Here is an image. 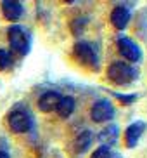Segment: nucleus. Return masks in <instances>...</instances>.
Returning <instances> with one entry per match:
<instances>
[{
  "instance_id": "nucleus-1",
  "label": "nucleus",
  "mask_w": 147,
  "mask_h": 158,
  "mask_svg": "<svg viewBox=\"0 0 147 158\" xmlns=\"http://www.w3.org/2000/svg\"><path fill=\"white\" fill-rule=\"evenodd\" d=\"M107 77L118 85H126L135 78V70L121 61H114L107 70Z\"/></svg>"
},
{
  "instance_id": "nucleus-2",
  "label": "nucleus",
  "mask_w": 147,
  "mask_h": 158,
  "mask_svg": "<svg viewBox=\"0 0 147 158\" xmlns=\"http://www.w3.org/2000/svg\"><path fill=\"white\" fill-rule=\"evenodd\" d=\"M7 35H9V44L14 51H18L19 54H28V37L21 26L12 24L7 30Z\"/></svg>"
},
{
  "instance_id": "nucleus-3",
  "label": "nucleus",
  "mask_w": 147,
  "mask_h": 158,
  "mask_svg": "<svg viewBox=\"0 0 147 158\" xmlns=\"http://www.w3.org/2000/svg\"><path fill=\"white\" fill-rule=\"evenodd\" d=\"M116 45H118V51H120L121 56H123L125 59L132 61V63H137V61H140V57H142L140 47H138L135 42H132L130 38L120 37L118 40H116Z\"/></svg>"
},
{
  "instance_id": "nucleus-4",
  "label": "nucleus",
  "mask_w": 147,
  "mask_h": 158,
  "mask_svg": "<svg viewBox=\"0 0 147 158\" xmlns=\"http://www.w3.org/2000/svg\"><path fill=\"white\" fill-rule=\"evenodd\" d=\"M90 116L93 122H109L114 116V108L107 99H101V101L93 102L92 110H90Z\"/></svg>"
},
{
  "instance_id": "nucleus-5",
  "label": "nucleus",
  "mask_w": 147,
  "mask_h": 158,
  "mask_svg": "<svg viewBox=\"0 0 147 158\" xmlns=\"http://www.w3.org/2000/svg\"><path fill=\"white\" fill-rule=\"evenodd\" d=\"M33 125L31 116L23 110H16L9 115V127L14 132H28Z\"/></svg>"
},
{
  "instance_id": "nucleus-6",
  "label": "nucleus",
  "mask_w": 147,
  "mask_h": 158,
  "mask_svg": "<svg viewBox=\"0 0 147 158\" xmlns=\"http://www.w3.org/2000/svg\"><path fill=\"white\" fill-rule=\"evenodd\" d=\"M74 56L88 66H97V63H99L95 49L88 42H76L74 44Z\"/></svg>"
},
{
  "instance_id": "nucleus-7",
  "label": "nucleus",
  "mask_w": 147,
  "mask_h": 158,
  "mask_svg": "<svg viewBox=\"0 0 147 158\" xmlns=\"http://www.w3.org/2000/svg\"><path fill=\"white\" fill-rule=\"evenodd\" d=\"M144 130H145V123L144 122H137V123H132V125L126 129L125 132V141H126V146L128 148H135L137 143L140 141Z\"/></svg>"
},
{
  "instance_id": "nucleus-8",
  "label": "nucleus",
  "mask_w": 147,
  "mask_h": 158,
  "mask_svg": "<svg viewBox=\"0 0 147 158\" xmlns=\"http://www.w3.org/2000/svg\"><path fill=\"white\" fill-rule=\"evenodd\" d=\"M2 12L7 21H18L23 16V5H21V2H16V0H4Z\"/></svg>"
},
{
  "instance_id": "nucleus-9",
  "label": "nucleus",
  "mask_w": 147,
  "mask_h": 158,
  "mask_svg": "<svg viewBox=\"0 0 147 158\" xmlns=\"http://www.w3.org/2000/svg\"><path fill=\"white\" fill-rule=\"evenodd\" d=\"M111 23H113V26L118 28V30L126 28V24L130 23V10L126 9V7H123V5L114 7L113 12H111Z\"/></svg>"
},
{
  "instance_id": "nucleus-10",
  "label": "nucleus",
  "mask_w": 147,
  "mask_h": 158,
  "mask_svg": "<svg viewBox=\"0 0 147 158\" xmlns=\"http://www.w3.org/2000/svg\"><path fill=\"white\" fill-rule=\"evenodd\" d=\"M59 101H61V94L57 90H49V92H45L38 99V108H40L42 111L49 113V111H52V110L57 108Z\"/></svg>"
},
{
  "instance_id": "nucleus-11",
  "label": "nucleus",
  "mask_w": 147,
  "mask_h": 158,
  "mask_svg": "<svg viewBox=\"0 0 147 158\" xmlns=\"http://www.w3.org/2000/svg\"><path fill=\"white\" fill-rule=\"evenodd\" d=\"M55 111L61 118H69L74 111V99L71 96H66V98H61L59 104L55 108Z\"/></svg>"
},
{
  "instance_id": "nucleus-12",
  "label": "nucleus",
  "mask_w": 147,
  "mask_h": 158,
  "mask_svg": "<svg viewBox=\"0 0 147 158\" xmlns=\"http://www.w3.org/2000/svg\"><path fill=\"white\" fill-rule=\"evenodd\" d=\"M116 139H118V127L116 125L106 127V129L101 132V135H99V141L104 143V144H107V148H109L111 144H114Z\"/></svg>"
},
{
  "instance_id": "nucleus-13",
  "label": "nucleus",
  "mask_w": 147,
  "mask_h": 158,
  "mask_svg": "<svg viewBox=\"0 0 147 158\" xmlns=\"http://www.w3.org/2000/svg\"><path fill=\"white\" fill-rule=\"evenodd\" d=\"M90 143H92V132L85 130V132L78 134V137L74 139V148H76V151H85L90 146Z\"/></svg>"
},
{
  "instance_id": "nucleus-14",
  "label": "nucleus",
  "mask_w": 147,
  "mask_h": 158,
  "mask_svg": "<svg viewBox=\"0 0 147 158\" xmlns=\"http://www.w3.org/2000/svg\"><path fill=\"white\" fill-rule=\"evenodd\" d=\"M9 64H10V54H9V51L0 49V71L5 70Z\"/></svg>"
},
{
  "instance_id": "nucleus-15",
  "label": "nucleus",
  "mask_w": 147,
  "mask_h": 158,
  "mask_svg": "<svg viewBox=\"0 0 147 158\" xmlns=\"http://www.w3.org/2000/svg\"><path fill=\"white\" fill-rule=\"evenodd\" d=\"M92 158H111V151L107 146H101L92 153Z\"/></svg>"
},
{
  "instance_id": "nucleus-16",
  "label": "nucleus",
  "mask_w": 147,
  "mask_h": 158,
  "mask_svg": "<svg viewBox=\"0 0 147 158\" xmlns=\"http://www.w3.org/2000/svg\"><path fill=\"white\" fill-rule=\"evenodd\" d=\"M116 98L120 99L121 102H125V104H132L133 101H137V96H125V94H116Z\"/></svg>"
},
{
  "instance_id": "nucleus-17",
  "label": "nucleus",
  "mask_w": 147,
  "mask_h": 158,
  "mask_svg": "<svg viewBox=\"0 0 147 158\" xmlns=\"http://www.w3.org/2000/svg\"><path fill=\"white\" fill-rule=\"evenodd\" d=\"M0 158H10V156L5 153V151H0Z\"/></svg>"
}]
</instances>
